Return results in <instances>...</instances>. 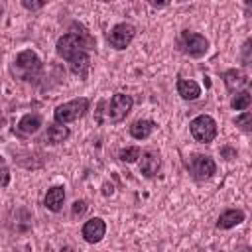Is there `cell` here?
<instances>
[{
	"mask_svg": "<svg viewBox=\"0 0 252 252\" xmlns=\"http://www.w3.org/2000/svg\"><path fill=\"white\" fill-rule=\"evenodd\" d=\"M41 126V116L39 114H24L18 122V132L20 134H33Z\"/></svg>",
	"mask_w": 252,
	"mask_h": 252,
	"instance_id": "obj_14",
	"label": "cell"
},
{
	"mask_svg": "<svg viewBox=\"0 0 252 252\" xmlns=\"http://www.w3.org/2000/svg\"><path fill=\"white\" fill-rule=\"evenodd\" d=\"M63 201H65V189H63L61 185H55V187H51V189L47 191L45 199H43L45 207H47L49 211H53V213L61 211V207H63Z\"/></svg>",
	"mask_w": 252,
	"mask_h": 252,
	"instance_id": "obj_12",
	"label": "cell"
},
{
	"mask_svg": "<svg viewBox=\"0 0 252 252\" xmlns=\"http://www.w3.org/2000/svg\"><path fill=\"white\" fill-rule=\"evenodd\" d=\"M242 220H244V213H242V211H238V209H228V211H224V213L219 217L217 228L226 230V228H232V226L240 224Z\"/></svg>",
	"mask_w": 252,
	"mask_h": 252,
	"instance_id": "obj_13",
	"label": "cell"
},
{
	"mask_svg": "<svg viewBox=\"0 0 252 252\" xmlns=\"http://www.w3.org/2000/svg\"><path fill=\"white\" fill-rule=\"evenodd\" d=\"M177 93L183 100H195L201 96V87L191 79H179L177 81Z\"/></svg>",
	"mask_w": 252,
	"mask_h": 252,
	"instance_id": "obj_11",
	"label": "cell"
},
{
	"mask_svg": "<svg viewBox=\"0 0 252 252\" xmlns=\"http://www.w3.org/2000/svg\"><path fill=\"white\" fill-rule=\"evenodd\" d=\"M187 167L189 171L193 173L195 179H207L215 173L217 165L213 161V158L209 156H203V154H193L189 159H187Z\"/></svg>",
	"mask_w": 252,
	"mask_h": 252,
	"instance_id": "obj_7",
	"label": "cell"
},
{
	"mask_svg": "<svg viewBox=\"0 0 252 252\" xmlns=\"http://www.w3.org/2000/svg\"><path fill=\"white\" fill-rule=\"evenodd\" d=\"M89 98H75V100H69V102H63L59 104L55 110H53V118L57 124H67V122H73L77 118H81L87 110H89Z\"/></svg>",
	"mask_w": 252,
	"mask_h": 252,
	"instance_id": "obj_3",
	"label": "cell"
},
{
	"mask_svg": "<svg viewBox=\"0 0 252 252\" xmlns=\"http://www.w3.org/2000/svg\"><path fill=\"white\" fill-rule=\"evenodd\" d=\"M248 49H250V41L244 43V63L248 65Z\"/></svg>",
	"mask_w": 252,
	"mask_h": 252,
	"instance_id": "obj_24",
	"label": "cell"
},
{
	"mask_svg": "<svg viewBox=\"0 0 252 252\" xmlns=\"http://www.w3.org/2000/svg\"><path fill=\"white\" fill-rule=\"evenodd\" d=\"M0 57H2V53H0Z\"/></svg>",
	"mask_w": 252,
	"mask_h": 252,
	"instance_id": "obj_25",
	"label": "cell"
},
{
	"mask_svg": "<svg viewBox=\"0 0 252 252\" xmlns=\"http://www.w3.org/2000/svg\"><path fill=\"white\" fill-rule=\"evenodd\" d=\"M22 6L28 8V10H39V8H43V2H30V0H24Z\"/></svg>",
	"mask_w": 252,
	"mask_h": 252,
	"instance_id": "obj_23",
	"label": "cell"
},
{
	"mask_svg": "<svg viewBox=\"0 0 252 252\" xmlns=\"http://www.w3.org/2000/svg\"><path fill=\"white\" fill-rule=\"evenodd\" d=\"M161 167V159L156 152H144L142 154V161H140V173L146 175V177H154L158 175Z\"/></svg>",
	"mask_w": 252,
	"mask_h": 252,
	"instance_id": "obj_10",
	"label": "cell"
},
{
	"mask_svg": "<svg viewBox=\"0 0 252 252\" xmlns=\"http://www.w3.org/2000/svg\"><path fill=\"white\" fill-rule=\"evenodd\" d=\"M136 35V28L130 24H118L108 32V43L114 49H124L130 45V41Z\"/></svg>",
	"mask_w": 252,
	"mask_h": 252,
	"instance_id": "obj_8",
	"label": "cell"
},
{
	"mask_svg": "<svg viewBox=\"0 0 252 252\" xmlns=\"http://www.w3.org/2000/svg\"><path fill=\"white\" fill-rule=\"evenodd\" d=\"M69 138V128L67 126H61V124H51L43 136V142L47 144H59L63 140Z\"/></svg>",
	"mask_w": 252,
	"mask_h": 252,
	"instance_id": "obj_15",
	"label": "cell"
},
{
	"mask_svg": "<svg viewBox=\"0 0 252 252\" xmlns=\"http://www.w3.org/2000/svg\"><path fill=\"white\" fill-rule=\"evenodd\" d=\"M156 124L152 120H136L132 126H130V134L136 138V140H146L152 132H154Z\"/></svg>",
	"mask_w": 252,
	"mask_h": 252,
	"instance_id": "obj_16",
	"label": "cell"
},
{
	"mask_svg": "<svg viewBox=\"0 0 252 252\" xmlns=\"http://www.w3.org/2000/svg\"><path fill=\"white\" fill-rule=\"evenodd\" d=\"M140 156H142V152H140L138 146H130V148H124V150L118 152V158H120V161H124V163H134Z\"/></svg>",
	"mask_w": 252,
	"mask_h": 252,
	"instance_id": "obj_19",
	"label": "cell"
},
{
	"mask_svg": "<svg viewBox=\"0 0 252 252\" xmlns=\"http://www.w3.org/2000/svg\"><path fill=\"white\" fill-rule=\"evenodd\" d=\"M41 71V61L32 49H24L16 55L12 73L22 81H33Z\"/></svg>",
	"mask_w": 252,
	"mask_h": 252,
	"instance_id": "obj_2",
	"label": "cell"
},
{
	"mask_svg": "<svg viewBox=\"0 0 252 252\" xmlns=\"http://www.w3.org/2000/svg\"><path fill=\"white\" fill-rule=\"evenodd\" d=\"M189 128H191V136H193L197 142H201V144H209V142H213L215 136H217V122H215L209 114H199V116H195V118L191 120Z\"/></svg>",
	"mask_w": 252,
	"mask_h": 252,
	"instance_id": "obj_4",
	"label": "cell"
},
{
	"mask_svg": "<svg viewBox=\"0 0 252 252\" xmlns=\"http://www.w3.org/2000/svg\"><path fill=\"white\" fill-rule=\"evenodd\" d=\"M87 211V203L85 201H75L73 203V215L77 217V215H83Z\"/></svg>",
	"mask_w": 252,
	"mask_h": 252,
	"instance_id": "obj_22",
	"label": "cell"
},
{
	"mask_svg": "<svg viewBox=\"0 0 252 252\" xmlns=\"http://www.w3.org/2000/svg\"><path fill=\"white\" fill-rule=\"evenodd\" d=\"M250 102H252L250 93H248V91H238V93L232 96L230 106H232L234 110H246V108L250 106Z\"/></svg>",
	"mask_w": 252,
	"mask_h": 252,
	"instance_id": "obj_17",
	"label": "cell"
},
{
	"mask_svg": "<svg viewBox=\"0 0 252 252\" xmlns=\"http://www.w3.org/2000/svg\"><path fill=\"white\" fill-rule=\"evenodd\" d=\"M181 45H183V51L189 53L191 57H201L209 49V41L201 33L189 32V30H183L181 32Z\"/></svg>",
	"mask_w": 252,
	"mask_h": 252,
	"instance_id": "obj_6",
	"label": "cell"
},
{
	"mask_svg": "<svg viewBox=\"0 0 252 252\" xmlns=\"http://www.w3.org/2000/svg\"><path fill=\"white\" fill-rule=\"evenodd\" d=\"M132 104H134V100H132L130 94L116 93V94L110 98V102H108V110H106L108 120H110V122H122V120L130 114Z\"/></svg>",
	"mask_w": 252,
	"mask_h": 252,
	"instance_id": "obj_5",
	"label": "cell"
},
{
	"mask_svg": "<svg viewBox=\"0 0 252 252\" xmlns=\"http://www.w3.org/2000/svg\"><path fill=\"white\" fill-rule=\"evenodd\" d=\"M250 120H252V114L246 110L244 114H240V116H236V118H234V124H236V126H240L244 132H250V126H252V124H250Z\"/></svg>",
	"mask_w": 252,
	"mask_h": 252,
	"instance_id": "obj_20",
	"label": "cell"
},
{
	"mask_svg": "<svg viewBox=\"0 0 252 252\" xmlns=\"http://www.w3.org/2000/svg\"><path fill=\"white\" fill-rule=\"evenodd\" d=\"M104 232H106V224H104V220H102L100 217H94V219L87 220V222L83 224V230H81L83 238H85L89 244L100 242L102 236H104Z\"/></svg>",
	"mask_w": 252,
	"mask_h": 252,
	"instance_id": "obj_9",
	"label": "cell"
},
{
	"mask_svg": "<svg viewBox=\"0 0 252 252\" xmlns=\"http://www.w3.org/2000/svg\"><path fill=\"white\" fill-rule=\"evenodd\" d=\"M10 183V171L6 167V163L0 159V187H6Z\"/></svg>",
	"mask_w": 252,
	"mask_h": 252,
	"instance_id": "obj_21",
	"label": "cell"
},
{
	"mask_svg": "<svg viewBox=\"0 0 252 252\" xmlns=\"http://www.w3.org/2000/svg\"><path fill=\"white\" fill-rule=\"evenodd\" d=\"M224 83H226V87L230 89V91H234L236 87H242L244 83H246V77L240 73V71H226L224 73Z\"/></svg>",
	"mask_w": 252,
	"mask_h": 252,
	"instance_id": "obj_18",
	"label": "cell"
},
{
	"mask_svg": "<svg viewBox=\"0 0 252 252\" xmlns=\"http://www.w3.org/2000/svg\"><path fill=\"white\" fill-rule=\"evenodd\" d=\"M57 55L69 61L71 71L79 77L85 79L91 67V59H89V51L94 49V37L83 28V26H73L71 32H67L65 35H61L57 39Z\"/></svg>",
	"mask_w": 252,
	"mask_h": 252,
	"instance_id": "obj_1",
	"label": "cell"
}]
</instances>
